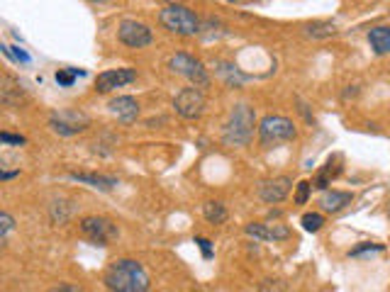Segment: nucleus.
Masks as SVG:
<instances>
[{
  "mask_svg": "<svg viewBox=\"0 0 390 292\" xmlns=\"http://www.w3.org/2000/svg\"><path fill=\"white\" fill-rule=\"evenodd\" d=\"M103 282L110 292H149V285H152L147 268L132 258H120L110 263Z\"/></svg>",
  "mask_w": 390,
  "mask_h": 292,
  "instance_id": "nucleus-1",
  "label": "nucleus"
},
{
  "mask_svg": "<svg viewBox=\"0 0 390 292\" xmlns=\"http://www.w3.org/2000/svg\"><path fill=\"white\" fill-rule=\"evenodd\" d=\"M254 127H256L254 107L247 102H237L229 112V120L224 122L222 141L227 146H247L254 139Z\"/></svg>",
  "mask_w": 390,
  "mask_h": 292,
  "instance_id": "nucleus-2",
  "label": "nucleus"
},
{
  "mask_svg": "<svg viewBox=\"0 0 390 292\" xmlns=\"http://www.w3.org/2000/svg\"><path fill=\"white\" fill-rule=\"evenodd\" d=\"M159 22L161 27H166L168 32L181 37H193L198 35L203 22L195 12L190 10L188 6H166L161 12H159Z\"/></svg>",
  "mask_w": 390,
  "mask_h": 292,
  "instance_id": "nucleus-3",
  "label": "nucleus"
},
{
  "mask_svg": "<svg viewBox=\"0 0 390 292\" xmlns=\"http://www.w3.org/2000/svg\"><path fill=\"white\" fill-rule=\"evenodd\" d=\"M295 136H298V129L288 117L269 115L258 122V144L264 149H274L283 141H293Z\"/></svg>",
  "mask_w": 390,
  "mask_h": 292,
  "instance_id": "nucleus-4",
  "label": "nucleus"
},
{
  "mask_svg": "<svg viewBox=\"0 0 390 292\" xmlns=\"http://www.w3.org/2000/svg\"><path fill=\"white\" fill-rule=\"evenodd\" d=\"M168 69H171L173 73H178V76H183L193 88H198V91L210 86L208 69L203 66V61H198L190 54H183V51L173 54L171 59H168Z\"/></svg>",
  "mask_w": 390,
  "mask_h": 292,
  "instance_id": "nucleus-5",
  "label": "nucleus"
},
{
  "mask_svg": "<svg viewBox=\"0 0 390 292\" xmlns=\"http://www.w3.org/2000/svg\"><path fill=\"white\" fill-rule=\"evenodd\" d=\"M173 110L183 117V120H198L205 112V93L198 88H183L176 98H173Z\"/></svg>",
  "mask_w": 390,
  "mask_h": 292,
  "instance_id": "nucleus-6",
  "label": "nucleus"
},
{
  "mask_svg": "<svg viewBox=\"0 0 390 292\" xmlns=\"http://www.w3.org/2000/svg\"><path fill=\"white\" fill-rule=\"evenodd\" d=\"M117 39L122 42L130 49H144L154 42V35L144 22L137 20H122L120 27H117Z\"/></svg>",
  "mask_w": 390,
  "mask_h": 292,
  "instance_id": "nucleus-7",
  "label": "nucleus"
},
{
  "mask_svg": "<svg viewBox=\"0 0 390 292\" xmlns=\"http://www.w3.org/2000/svg\"><path fill=\"white\" fill-rule=\"evenodd\" d=\"M91 120H88L83 112H54L49 117V127L61 136H73L78 131L88 129Z\"/></svg>",
  "mask_w": 390,
  "mask_h": 292,
  "instance_id": "nucleus-8",
  "label": "nucleus"
},
{
  "mask_svg": "<svg viewBox=\"0 0 390 292\" xmlns=\"http://www.w3.org/2000/svg\"><path fill=\"white\" fill-rule=\"evenodd\" d=\"M81 232H83V237L100 244V246H105L110 239L117 237V227L110 222V219H105V217H83Z\"/></svg>",
  "mask_w": 390,
  "mask_h": 292,
  "instance_id": "nucleus-9",
  "label": "nucleus"
},
{
  "mask_svg": "<svg viewBox=\"0 0 390 292\" xmlns=\"http://www.w3.org/2000/svg\"><path fill=\"white\" fill-rule=\"evenodd\" d=\"M137 81V71L134 69H112V71H103L96 78V91L98 93H110L117 88H125L130 83Z\"/></svg>",
  "mask_w": 390,
  "mask_h": 292,
  "instance_id": "nucleus-10",
  "label": "nucleus"
},
{
  "mask_svg": "<svg viewBox=\"0 0 390 292\" xmlns=\"http://www.w3.org/2000/svg\"><path fill=\"white\" fill-rule=\"evenodd\" d=\"M290 188H293V178L290 176L271 178V181L261 183V188H258V197H261L264 202H269V205H278V202H283L285 197H288Z\"/></svg>",
  "mask_w": 390,
  "mask_h": 292,
  "instance_id": "nucleus-11",
  "label": "nucleus"
},
{
  "mask_svg": "<svg viewBox=\"0 0 390 292\" xmlns=\"http://www.w3.org/2000/svg\"><path fill=\"white\" fill-rule=\"evenodd\" d=\"M247 237L256 239V241H283L290 237V229L285 224H264V222H251L244 227Z\"/></svg>",
  "mask_w": 390,
  "mask_h": 292,
  "instance_id": "nucleus-12",
  "label": "nucleus"
},
{
  "mask_svg": "<svg viewBox=\"0 0 390 292\" xmlns=\"http://www.w3.org/2000/svg\"><path fill=\"white\" fill-rule=\"evenodd\" d=\"M107 107H110L112 115H117V120H122V122H134L139 117L137 100H134V98H130V95L112 98V100L107 102Z\"/></svg>",
  "mask_w": 390,
  "mask_h": 292,
  "instance_id": "nucleus-13",
  "label": "nucleus"
},
{
  "mask_svg": "<svg viewBox=\"0 0 390 292\" xmlns=\"http://www.w3.org/2000/svg\"><path fill=\"white\" fill-rule=\"evenodd\" d=\"M369 44L378 56L390 54V25H378L369 30Z\"/></svg>",
  "mask_w": 390,
  "mask_h": 292,
  "instance_id": "nucleus-14",
  "label": "nucleus"
},
{
  "mask_svg": "<svg viewBox=\"0 0 390 292\" xmlns=\"http://www.w3.org/2000/svg\"><path fill=\"white\" fill-rule=\"evenodd\" d=\"M349 202H351V192L344 190H324V195L319 197V205H322L324 212H339Z\"/></svg>",
  "mask_w": 390,
  "mask_h": 292,
  "instance_id": "nucleus-15",
  "label": "nucleus"
},
{
  "mask_svg": "<svg viewBox=\"0 0 390 292\" xmlns=\"http://www.w3.org/2000/svg\"><path fill=\"white\" fill-rule=\"evenodd\" d=\"M73 181L78 183H88L93 188H100V190H112L117 185V178L112 176H103V173H69Z\"/></svg>",
  "mask_w": 390,
  "mask_h": 292,
  "instance_id": "nucleus-16",
  "label": "nucleus"
},
{
  "mask_svg": "<svg viewBox=\"0 0 390 292\" xmlns=\"http://www.w3.org/2000/svg\"><path fill=\"white\" fill-rule=\"evenodd\" d=\"M203 215H205V219H208L210 224H224V222H227V210H224V205H222V202H218V200L205 202Z\"/></svg>",
  "mask_w": 390,
  "mask_h": 292,
  "instance_id": "nucleus-17",
  "label": "nucleus"
},
{
  "mask_svg": "<svg viewBox=\"0 0 390 292\" xmlns=\"http://www.w3.org/2000/svg\"><path fill=\"white\" fill-rule=\"evenodd\" d=\"M337 32L339 30L332 22H312V25L305 27V35L312 37V39H327V37H335Z\"/></svg>",
  "mask_w": 390,
  "mask_h": 292,
  "instance_id": "nucleus-18",
  "label": "nucleus"
},
{
  "mask_svg": "<svg viewBox=\"0 0 390 292\" xmlns=\"http://www.w3.org/2000/svg\"><path fill=\"white\" fill-rule=\"evenodd\" d=\"M76 76H86V71L83 69H59L56 71V83L69 88V86H73Z\"/></svg>",
  "mask_w": 390,
  "mask_h": 292,
  "instance_id": "nucleus-19",
  "label": "nucleus"
},
{
  "mask_svg": "<svg viewBox=\"0 0 390 292\" xmlns=\"http://www.w3.org/2000/svg\"><path fill=\"white\" fill-rule=\"evenodd\" d=\"M324 224V217L317 215V212H308V215H303V229L305 232H319Z\"/></svg>",
  "mask_w": 390,
  "mask_h": 292,
  "instance_id": "nucleus-20",
  "label": "nucleus"
},
{
  "mask_svg": "<svg viewBox=\"0 0 390 292\" xmlns=\"http://www.w3.org/2000/svg\"><path fill=\"white\" fill-rule=\"evenodd\" d=\"M3 54L8 56V59H15V61H20V64H30V54L27 51H22L20 46H3Z\"/></svg>",
  "mask_w": 390,
  "mask_h": 292,
  "instance_id": "nucleus-21",
  "label": "nucleus"
},
{
  "mask_svg": "<svg viewBox=\"0 0 390 292\" xmlns=\"http://www.w3.org/2000/svg\"><path fill=\"white\" fill-rule=\"evenodd\" d=\"M12 229H15V219H12V217L8 215V212H3V215H0V239L6 241L8 234H10Z\"/></svg>",
  "mask_w": 390,
  "mask_h": 292,
  "instance_id": "nucleus-22",
  "label": "nucleus"
},
{
  "mask_svg": "<svg viewBox=\"0 0 390 292\" xmlns=\"http://www.w3.org/2000/svg\"><path fill=\"white\" fill-rule=\"evenodd\" d=\"M310 188H312V183H310V181H300L298 183V190H295V205H305V202H308Z\"/></svg>",
  "mask_w": 390,
  "mask_h": 292,
  "instance_id": "nucleus-23",
  "label": "nucleus"
},
{
  "mask_svg": "<svg viewBox=\"0 0 390 292\" xmlns=\"http://www.w3.org/2000/svg\"><path fill=\"white\" fill-rule=\"evenodd\" d=\"M369 251H383V244H361V246L351 248L349 256H361V253H369Z\"/></svg>",
  "mask_w": 390,
  "mask_h": 292,
  "instance_id": "nucleus-24",
  "label": "nucleus"
},
{
  "mask_svg": "<svg viewBox=\"0 0 390 292\" xmlns=\"http://www.w3.org/2000/svg\"><path fill=\"white\" fill-rule=\"evenodd\" d=\"M49 292H83L81 285H73V282H59L56 287H51Z\"/></svg>",
  "mask_w": 390,
  "mask_h": 292,
  "instance_id": "nucleus-25",
  "label": "nucleus"
},
{
  "mask_svg": "<svg viewBox=\"0 0 390 292\" xmlns=\"http://www.w3.org/2000/svg\"><path fill=\"white\" fill-rule=\"evenodd\" d=\"M0 139H3V144H15V146H22V144H25V136L10 134V131H3V134H0Z\"/></svg>",
  "mask_w": 390,
  "mask_h": 292,
  "instance_id": "nucleus-26",
  "label": "nucleus"
},
{
  "mask_svg": "<svg viewBox=\"0 0 390 292\" xmlns=\"http://www.w3.org/2000/svg\"><path fill=\"white\" fill-rule=\"evenodd\" d=\"M195 241L200 244V248H203V256H205V258H213V248H210V241H208V239L198 237Z\"/></svg>",
  "mask_w": 390,
  "mask_h": 292,
  "instance_id": "nucleus-27",
  "label": "nucleus"
},
{
  "mask_svg": "<svg viewBox=\"0 0 390 292\" xmlns=\"http://www.w3.org/2000/svg\"><path fill=\"white\" fill-rule=\"evenodd\" d=\"M15 176H20V171H6V173H0V181H12Z\"/></svg>",
  "mask_w": 390,
  "mask_h": 292,
  "instance_id": "nucleus-28",
  "label": "nucleus"
},
{
  "mask_svg": "<svg viewBox=\"0 0 390 292\" xmlns=\"http://www.w3.org/2000/svg\"><path fill=\"white\" fill-rule=\"evenodd\" d=\"M388 215H390V210H388Z\"/></svg>",
  "mask_w": 390,
  "mask_h": 292,
  "instance_id": "nucleus-29",
  "label": "nucleus"
}]
</instances>
